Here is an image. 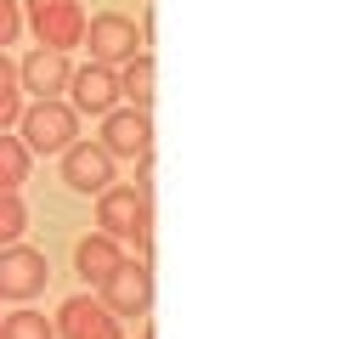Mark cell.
I'll use <instances>...</instances> for the list:
<instances>
[{
	"label": "cell",
	"mask_w": 362,
	"mask_h": 339,
	"mask_svg": "<svg viewBox=\"0 0 362 339\" xmlns=\"http://www.w3.org/2000/svg\"><path fill=\"white\" fill-rule=\"evenodd\" d=\"M28 158H34V153H28L17 136L0 130V192H17V186L28 181Z\"/></svg>",
	"instance_id": "cell-14"
},
{
	"label": "cell",
	"mask_w": 362,
	"mask_h": 339,
	"mask_svg": "<svg viewBox=\"0 0 362 339\" xmlns=\"http://www.w3.org/2000/svg\"><path fill=\"white\" fill-rule=\"evenodd\" d=\"M119 260H124V249H119V237H107V232H90V237H79V249H74V266H79L85 282H102Z\"/></svg>",
	"instance_id": "cell-12"
},
{
	"label": "cell",
	"mask_w": 362,
	"mask_h": 339,
	"mask_svg": "<svg viewBox=\"0 0 362 339\" xmlns=\"http://www.w3.org/2000/svg\"><path fill=\"white\" fill-rule=\"evenodd\" d=\"M113 158H141L153 153V124H147V107H113L102 113V136H96Z\"/></svg>",
	"instance_id": "cell-9"
},
{
	"label": "cell",
	"mask_w": 362,
	"mask_h": 339,
	"mask_svg": "<svg viewBox=\"0 0 362 339\" xmlns=\"http://www.w3.org/2000/svg\"><path fill=\"white\" fill-rule=\"evenodd\" d=\"M23 113V85H17V62L0 51V130H11Z\"/></svg>",
	"instance_id": "cell-16"
},
{
	"label": "cell",
	"mask_w": 362,
	"mask_h": 339,
	"mask_svg": "<svg viewBox=\"0 0 362 339\" xmlns=\"http://www.w3.org/2000/svg\"><path fill=\"white\" fill-rule=\"evenodd\" d=\"M0 339H57V328L40 316V311H11V316H0Z\"/></svg>",
	"instance_id": "cell-15"
},
{
	"label": "cell",
	"mask_w": 362,
	"mask_h": 339,
	"mask_svg": "<svg viewBox=\"0 0 362 339\" xmlns=\"http://www.w3.org/2000/svg\"><path fill=\"white\" fill-rule=\"evenodd\" d=\"M68 73H74L68 51H45V45H34V51L17 62V85H23V90H34V102L62 96V90H68Z\"/></svg>",
	"instance_id": "cell-11"
},
{
	"label": "cell",
	"mask_w": 362,
	"mask_h": 339,
	"mask_svg": "<svg viewBox=\"0 0 362 339\" xmlns=\"http://www.w3.org/2000/svg\"><path fill=\"white\" fill-rule=\"evenodd\" d=\"M153 85H158V62L147 51H136L130 62H119V96H130V107H147Z\"/></svg>",
	"instance_id": "cell-13"
},
{
	"label": "cell",
	"mask_w": 362,
	"mask_h": 339,
	"mask_svg": "<svg viewBox=\"0 0 362 339\" xmlns=\"http://www.w3.org/2000/svg\"><path fill=\"white\" fill-rule=\"evenodd\" d=\"M141 339H153V333H141Z\"/></svg>",
	"instance_id": "cell-19"
},
{
	"label": "cell",
	"mask_w": 362,
	"mask_h": 339,
	"mask_svg": "<svg viewBox=\"0 0 362 339\" xmlns=\"http://www.w3.org/2000/svg\"><path fill=\"white\" fill-rule=\"evenodd\" d=\"M23 23L34 28V40L45 51H74L85 40V6L79 0H28Z\"/></svg>",
	"instance_id": "cell-4"
},
{
	"label": "cell",
	"mask_w": 362,
	"mask_h": 339,
	"mask_svg": "<svg viewBox=\"0 0 362 339\" xmlns=\"http://www.w3.org/2000/svg\"><path fill=\"white\" fill-rule=\"evenodd\" d=\"M23 232H28V203H23L17 192H0V249L17 243Z\"/></svg>",
	"instance_id": "cell-17"
},
{
	"label": "cell",
	"mask_w": 362,
	"mask_h": 339,
	"mask_svg": "<svg viewBox=\"0 0 362 339\" xmlns=\"http://www.w3.org/2000/svg\"><path fill=\"white\" fill-rule=\"evenodd\" d=\"M96 288H102V305L113 316H147V305H153V266L147 260H119Z\"/></svg>",
	"instance_id": "cell-6"
},
{
	"label": "cell",
	"mask_w": 362,
	"mask_h": 339,
	"mask_svg": "<svg viewBox=\"0 0 362 339\" xmlns=\"http://www.w3.org/2000/svg\"><path fill=\"white\" fill-rule=\"evenodd\" d=\"M62 181H68L74 192H85V198L107 192V186H113V153H107L102 141H74V147H62Z\"/></svg>",
	"instance_id": "cell-7"
},
{
	"label": "cell",
	"mask_w": 362,
	"mask_h": 339,
	"mask_svg": "<svg viewBox=\"0 0 362 339\" xmlns=\"http://www.w3.org/2000/svg\"><path fill=\"white\" fill-rule=\"evenodd\" d=\"M68 107L74 113H90V119H102V113H113L119 107V68H102V62H85V68H74L68 73Z\"/></svg>",
	"instance_id": "cell-8"
},
{
	"label": "cell",
	"mask_w": 362,
	"mask_h": 339,
	"mask_svg": "<svg viewBox=\"0 0 362 339\" xmlns=\"http://www.w3.org/2000/svg\"><path fill=\"white\" fill-rule=\"evenodd\" d=\"M45 282H51V260H45V249H34V243H23V237L0 249V299L28 305Z\"/></svg>",
	"instance_id": "cell-3"
},
{
	"label": "cell",
	"mask_w": 362,
	"mask_h": 339,
	"mask_svg": "<svg viewBox=\"0 0 362 339\" xmlns=\"http://www.w3.org/2000/svg\"><path fill=\"white\" fill-rule=\"evenodd\" d=\"M79 45H90V62L119 68V62H130L141 51V34H136V23L124 11H96V17H85V40Z\"/></svg>",
	"instance_id": "cell-5"
},
{
	"label": "cell",
	"mask_w": 362,
	"mask_h": 339,
	"mask_svg": "<svg viewBox=\"0 0 362 339\" xmlns=\"http://www.w3.org/2000/svg\"><path fill=\"white\" fill-rule=\"evenodd\" d=\"M17 34H23V6H17V0H0V51H6Z\"/></svg>",
	"instance_id": "cell-18"
},
{
	"label": "cell",
	"mask_w": 362,
	"mask_h": 339,
	"mask_svg": "<svg viewBox=\"0 0 362 339\" xmlns=\"http://www.w3.org/2000/svg\"><path fill=\"white\" fill-rule=\"evenodd\" d=\"M96 226L107 232V237H119V243H136L141 254H147V226H153V198L147 192H136V186H107V192H96Z\"/></svg>",
	"instance_id": "cell-1"
},
{
	"label": "cell",
	"mask_w": 362,
	"mask_h": 339,
	"mask_svg": "<svg viewBox=\"0 0 362 339\" xmlns=\"http://www.w3.org/2000/svg\"><path fill=\"white\" fill-rule=\"evenodd\" d=\"M57 333H62V339H124V333H119V316H113L102 299H90V294L62 299V311H57Z\"/></svg>",
	"instance_id": "cell-10"
},
{
	"label": "cell",
	"mask_w": 362,
	"mask_h": 339,
	"mask_svg": "<svg viewBox=\"0 0 362 339\" xmlns=\"http://www.w3.org/2000/svg\"><path fill=\"white\" fill-rule=\"evenodd\" d=\"M17 141L28 147V153H62V147H74L79 141V113L62 102V96H45V102H34V107H23L17 113Z\"/></svg>",
	"instance_id": "cell-2"
}]
</instances>
